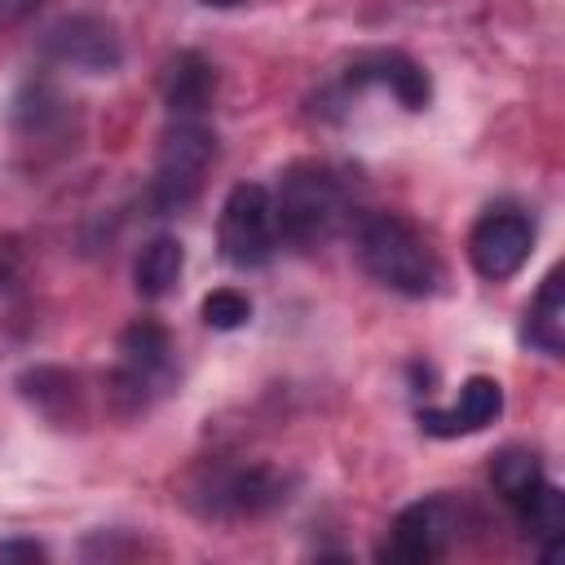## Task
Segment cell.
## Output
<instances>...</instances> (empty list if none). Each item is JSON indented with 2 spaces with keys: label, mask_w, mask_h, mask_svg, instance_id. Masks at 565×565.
<instances>
[{
  "label": "cell",
  "mask_w": 565,
  "mask_h": 565,
  "mask_svg": "<svg viewBox=\"0 0 565 565\" xmlns=\"http://www.w3.org/2000/svg\"><path fill=\"white\" fill-rule=\"evenodd\" d=\"M450 539H455V508L446 499H424V503H411L406 512H397L388 539L380 543V556L402 561V565H424V561L441 556Z\"/></svg>",
  "instance_id": "cell-7"
},
{
  "label": "cell",
  "mask_w": 565,
  "mask_h": 565,
  "mask_svg": "<svg viewBox=\"0 0 565 565\" xmlns=\"http://www.w3.org/2000/svg\"><path fill=\"white\" fill-rule=\"evenodd\" d=\"M490 481H494V490L516 508V503L543 481V463H539L534 450H525V446H508V450L494 455V463H490Z\"/></svg>",
  "instance_id": "cell-15"
},
{
  "label": "cell",
  "mask_w": 565,
  "mask_h": 565,
  "mask_svg": "<svg viewBox=\"0 0 565 565\" xmlns=\"http://www.w3.org/2000/svg\"><path fill=\"white\" fill-rule=\"evenodd\" d=\"M207 516H225V521H243V516H265L269 508H278L287 499V481L274 468H225L216 477H207L203 486Z\"/></svg>",
  "instance_id": "cell-8"
},
{
  "label": "cell",
  "mask_w": 565,
  "mask_h": 565,
  "mask_svg": "<svg viewBox=\"0 0 565 565\" xmlns=\"http://www.w3.org/2000/svg\"><path fill=\"white\" fill-rule=\"evenodd\" d=\"M31 4H35V0H0V13H4V18H22Z\"/></svg>",
  "instance_id": "cell-19"
},
{
  "label": "cell",
  "mask_w": 565,
  "mask_h": 565,
  "mask_svg": "<svg viewBox=\"0 0 565 565\" xmlns=\"http://www.w3.org/2000/svg\"><path fill=\"white\" fill-rule=\"evenodd\" d=\"M358 260L362 269L402 296H433L441 287V260L428 238L397 212H371L358 225Z\"/></svg>",
  "instance_id": "cell-1"
},
{
  "label": "cell",
  "mask_w": 565,
  "mask_h": 565,
  "mask_svg": "<svg viewBox=\"0 0 565 565\" xmlns=\"http://www.w3.org/2000/svg\"><path fill=\"white\" fill-rule=\"evenodd\" d=\"M521 340L534 344L547 358H561V349H565V282H561V269H552L539 287V296L530 300Z\"/></svg>",
  "instance_id": "cell-13"
},
{
  "label": "cell",
  "mask_w": 565,
  "mask_h": 565,
  "mask_svg": "<svg viewBox=\"0 0 565 565\" xmlns=\"http://www.w3.org/2000/svg\"><path fill=\"white\" fill-rule=\"evenodd\" d=\"M212 93H216L212 62L203 53H194V49L177 53L172 66H168V79H163V97H168L172 119H199L212 106Z\"/></svg>",
  "instance_id": "cell-12"
},
{
  "label": "cell",
  "mask_w": 565,
  "mask_h": 565,
  "mask_svg": "<svg viewBox=\"0 0 565 565\" xmlns=\"http://www.w3.org/2000/svg\"><path fill=\"white\" fill-rule=\"evenodd\" d=\"M177 380V353L159 322L141 318L119 335V358L110 375V397L124 415L150 411Z\"/></svg>",
  "instance_id": "cell-3"
},
{
  "label": "cell",
  "mask_w": 565,
  "mask_h": 565,
  "mask_svg": "<svg viewBox=\"0 0 565 565\" xmlns=\"http://www.w3.org/2000/svg\"><path fill=\"white\" fill-rule=\"evenodd\" d=\"M362 88H388L406 110H424V106H428V97H433V84H428L424 66H419V62H411L406 53H397V49L362 53V57L344 71L340 93L349 97V93H362Z\"/></svg>",
  "instance_id": "cell-9"
},
{
  "label": "cell",
  "mask_w": 565,
  "mask_h": 565,
  "mask_svg": "<svg viewBox=\"0 0 565 565\" xmlns=\"http://www.w3.org/2000/svg\"><path fill=\"white\" fill-rule=\"evenodd\" d=\"M181 269H185V247H181V238H172V234L150 238V243L137 252V265H132L137 296H146V300H163L168 291H177Z\"/></svg>",
  "instance_id": "cell-14"
},
{
  "label": "cell",
  "mask_w": 565,
  "mask_h": 565,
  "mask_svg": "<svg viewBox=\"0 0 565 565\" xmlns=\"http://www.w3.org/2000/svg\"><path fill=\"white\" fill-rule=\"evenodd\" d=\"M49 53L62 62V66H75V71H88V75H106L119 66L124 49H119V35L106 18H93V13H75V18H62L53 31H49Z\"/></svg>",
  "instance_id": "cell-10"
},
{
  "label": "cell",
  "mask_w": 565,
  "mask_h": 565,
  "mask_svg": "<svg viewBox=\"0 0 565 565\" xmlns=\"http://www.w3.org/2000/svg\"><path fill=\"white\" fill-rule=\"evenodd\" d=\"M203 4H221L225 9V4H238V0H203Z\"/></svg>",
  "instance_id": "cell-20"
},
{
  "label": "cell",
  "mask_w": 565,
  "mask_h": 565,
  "mask_svg": "<svg viewBox=\"0 0 565 565\" xmlns=\"http://www.w3.org/2000/svg\"><path fill=\"white\" fill-rule=\"evenodd\" d=\"M503 411V384L490 375H468L459 384L455 406H424L419 411V428L428 437H468L481 433L486 424H494Z\"/></svg>",
  "instance_id": "cell-11"
},
{
  "label": "cell",
  "mask_w": 565,
  "mask_h": 565,
  "mask_svg": "<svg viewBox=\"0 0 565 565\" xmlns=\"http://www.w3.org/2000/svg\"><path fill=\"white\" fill-rule=\"evenodd\" d=\"M269 199H274L278 243H291L300 252L327 243L344 221V185L327 163H291Z\"/></svg>",
  "instance_id": "cell-2"
},
{
  "label": "cell",
  "mask_w": 565,
  "mask_h": 565,
  "mask_svg": "<svg viewBox=\"0 0 565 565\" xmlns=\"http://www.w3.org/2000/svg\"><path fill=\"white\" fill-rule=\"evenodd\" d=\"M252 318V300L238 287H216L203 296V322L212 331H238Z\"/></svg>",
  "instance_id": "cell-17"
},
{
  "label": "cell",
  "mask_w": 565,
  "mask_h": 565,
  "mask_svg": "<svg viewBox=\"0 0 565 565\" xmlns=\"http://www.w3.org/2000/svg\"><path fill=\"white\" fill-rule=\"evenodd\" d=\"M216 243L234 269H260L274 260L278 221H274V199L260 181H238L225 194L221 221H216Z\"/></svg>",
  "instance_id": "cell-5"
},
{
  "label": "cell",
  "mask_w": 565,
  "mask_h": 565,
  "mask_svg": "<svg viewBox=\"0 0 565 565\" xmlns=\"http://www.w3.org/2000/svg\"><path fill=\"white\" fill-rule=\"evenodd\" d=\"M530 252H534V221L512 203L486 207L468 234V260L486 282H508L512 274H521Z\"/></svg>",
  "instance_id": "cell-6"
},
{
  "label": "cell",
  "mask_w": 565,
  "mask_h": 565,
  "mask_svg": "<svg viewBox=\"0 0 565 565\" xmlns=\"http://www.w3.org/2000/svg\"><path fill=\"white\" fill-rule=\"evenodd\" d=\"M0 561H49V552L35 539H4L0 543Z\"/></svg>",
  "instance_id": "cell-18"
},
{
  "label": "cell",
  "mask_w": 565,
  "mask_h": 565,
  "mask_svg": "<svg viewBox=\"0 0 565 565\" xmlns=\"http://www.w3.org/2000/svg\"><path fill=\"white\" fill-rule=\"evenodd\" d=\"M216 159V137L203 119H172V128L159 141L154 177H150V207L159 216H172L190 207L212 172Z\"/></svg>",
  "instance_id": "cell-4"
},
{
  "label": "cell",
  "mask_w": 565,
  "mask_h": 565,
  "mask_svg": "<svg viewBox=\"0 0 565 565\" xmlns=\"http://www.w3.org/2000/svg\"><path fill=\"white\" fill-rule=\"evenodd\" d=\"M516 512H521V525H525L530 539H543V543L565 539V494H561L556 486L539 481V486L516 503Z\"/></svg>",
  "instance_id": "cell-16"
}]
</instances>
